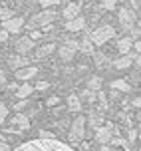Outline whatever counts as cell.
I'll return each mask as SVG.
<instances>
[{
    "instance_id": "obj_1",
    "label": "cell",
    "mask_w": 141,
    "mask_h": 151,
    "mask_svg": "<svg viewBox=\"0 0 141 151\" xmlns=\"http://www.w3.org/2000/svg\"><path fill=\"white\" fill-rule=\"evenodd\" d=\"M14 151H74V147H70L68 143H62L56 137L52 139H30L26 143L18 145Z\"/></svg>"
},
{
    "instance_id": "obj_2",
    "label": "cell",
    "mask_w": 141,
    "mask_h": 151,
    "mask_svg": "<svg viewBox=\"0 0 141 151\" xmlns=\"http://www.w3.org/2000/svg\"><path fill=\"white\" fill-rule=\"evenodd\" d=\"M113 36H115L113 26H109V24H104V26H99L97 30L91 32L89 40H91V44H94V46H104L105 42H107V40H112Z\"/></svg>"
},
{
    "instance_id": "obj_3",
    "label": "cell",
    "mask_w": 141,
    "mask_h": 151,
    "mask_svg": "<svg viewBox=\"0 0 141 151\" xmlns=\"http://www.w3.org/2000/svg\"><path fill=\"white\" fill-rule=\"evenodd\" d=\"M83 135H86V117L83 115H78L72 123V129H70V141L72 143H82Z\"/></svg>"
},
{
    "instance_id": "obj_4",
    "label": "cell",
    "mask_w": 141,
    "mask_h": 151,
    "mask_svg": "<svg viewBox=\"0 0 141 151\" xmlns=\"http://www.w3.org/2000/svg\"><path fill=\"white\" fill-rule=\"evenodd\" d=\"M56 16H58V12L46 8L44 12H38V14H34L30 18V26H32V28H36V26H42V28H44V26H50V24L56 20Z\"/></svg>"
},
{
    "instance_id": "obj_5",
    "label": "cell",
    "mask_w": 141,
    "mask_h": 151,
    "mask_svg": "<svg viewBox=\"0 0 141 151\" xmlns=\"http://www.w3.org/2000/svg\"><path fill=\"white\" fill-rule=\"evenodd\" d=\"M10 125H12V127H6L4 131H10V133H22V131H28L30 119L24 115V113H16L14 117L10 119Z\"/></svg>"
},
{
    "instance_id": "obj_6",
    "label": "cell",
    "mask_w": 141,
    "mask_h": 151,
    "mask_svg": "<svg viewBox=\"0 0 141 151\" xmlns=\"http://www.w3.org/2000/svg\"><path fill=\"white\" fill-rule=\"evenodd\" d=\"M135 22H137V14L129 8H121L119 10V24L125 28V30H131L135 28Z\"/></svg>"
},
{
    "instance_id": "obj_7",
    "label": "cell",
    "mask_w": 141,
    "mask_h": 151,
    "mask_svg": "<svg viewBox=\"0 0 141 151\" xmlns=\"http://www.w3.org/2000/svg\"><path fill=\"white\" fill-rule=\"evenodd\" d=\"M24 26V18L22 16H12L10 20H4L2 22V30L8 32V34H18Z\"/></svg>"
},
{
    "instance_id": "obj_8",
    "label": "cell",
    "mask_w": 141,
    "mask_h": 151,
    "mask_svg": "<svg viewBox=\"0 0 141 151\" xmlns=\"http://www.w3.org/2000/svg\"><path fill=\"white\" fill-rule=\"evenodd\" d=\"M112 133H113V125H112V123H105V125H101V127L96 129V141H97L99 145L109 143Z\"/></svg>"
},
{
    "instance_id": "obj_9",
    "label": "cell",
    "mask_w": 141,
    "mask_h": 151,
    "mask_svg": "<svg viewBox=\"0 0 141 151\" xmlns=\"http://www.w3.org/2000/svg\"><path fill=\"white\" fill-rule=\"evenodd\" d=\"M34 48H36V44H34V40H32L30 36L16 40V52L20 54V56H26V54H30Z\"/></svg>"
},
{
    "instance_id": "obj_10",
    "label": "cell",
    "mask_w": 141,
    "mask_h": 151,
    "mask_svg": "<svg viewBox=\"0 0 141 151\" xmlns=\"http://www.w3.org/2000/svg\"><path fill=\"white\" fill-rule=\"evenodd\" d=\"M38 74V68L36 66H24V68L16 70V80H20V82H28V80H32L34 76Z\"/></svg>"
},
{
    "instance_id": "obj_11",
    "label": "cell",
    "mask_w": 141,
    "mask_h": 151,
    "mask_svg": "<svg viewBox=\"0 0 141 151\" xmlns=\"http://www.w3.org/2000/svg\"><path fill=\"white\" fill-rule=\"evenodd\" d=\"M86 28V18L83 16H76L72 20H68L66 22V30L68 32H80Z\"/></svg>"
},
{
    "instance_id": "obj_12",
    "label": "cell",
    "mask_w": 141,
    "mask_h": 151,
    "mask_svg": "<svg viewBox=\"0 0 141 151\" xmlns=\"http://www.w3.org/2000/svg\"><path fill=\"white\" fill-rule=\"evenodd\" d=\"M24 66H28V58L26 56H8V68L10 70H20V68H24Z\"/></svg>"
},
{
    "instance_id": "obj_13",
    "label": "cell",
    "mask_w": 141,
    "mask_h": 151,
    "mask_svg": "<svg viewBox=\"0 0 141 151\" xmlns=\"http://www.w3.org/2000/svg\"><path fill=\"white\" fill-rule=\"evenodd\" d=\"M80 12H82V4H78V2H70L66 8H64V12H62V16L66 18V20H72V18H76V16H80Z\"/></svg>"
},
{
    "instance_id": "obj_14",
    "label": "cell",
    "mask_w": 141,
    "mask_h": 151,
    "mask_svg": "<svg viewBox=\"0 0 141 151\" xmlns=\"http://www.w3.org/2000/svg\"><path fill=\"white\" fill-rule=\"evenodd\" d=\"M131 48H133V38L131 36H125V38H119L117 40V50H119L121 56H125Z\"/></svg>"
},
{
    "instance_id": "obj_15",
    "label": "cell",
    "mask_w": 141,
    "mask_h": 151,
    "mask_svg": "<svg viewBox=\"0 0 141 151\" xmlns=\"http://www.w3.org/2000/svg\"><path fill=\"white\" fill-rule=\"evenodd\" d=\"M32 91H34V86H30L28 82H24L22 86L16 88V98L18 99H28V96H32Z\"/></svg>"
},
{
    "instance_id": "obj_16",
    "label": "cell",
    "mask_w": 141,
    "mask_h": 151,
    "mask_svg": "<svg viewBox=\"0 0 141 151\" xmlns=\"http://www.w3.org/2000/svg\"><path fill=\"white\" fill-rule=\"evenodd\" d=\"M68 109H70L72 113H80V111H82V101H80V96H76V93L68 96Z\"/></svg>"
},
{
    "instance_id": "obj_17",
    "label": "cell",
    "mask_w": 141,
    "mask_h": 151,
    "mask_svg": "<svg viewBox=\"0 0 141 151\" xmlns=\"http://www.w3.org/2000/svg\"><path fill=\"white\" fill-rule=\"evenodd\" d=\"M74 54H76V50L74 48H70V46H60L58 48V56L62 58L64 62H70V60H74Z\"/></svg>"
},
{
    "instance_id": "obj_18",
    "label": "cell",
    "mask_w": 141,
    "mask_h": 151,
    "mask_svg": "<svg viewBox=\"0 0 141 151\" xmlns=\"http://www.w3.org/2000/svg\"><path fill=\"white\" fill-rule=\"evenodd\" d=\"M56 48H58L56 44H44V46H40V48L36 50V58H38V60H42V58H46V56H50Z\"/></svg>"
},
{
    "instance_id": "obj_19",
    "label": "cell",
    "mask_w": 141,
    "mask_h": 151,
    "mask_svg": "<svg viewBox=\"0 0 141 151\" xmlns=\"http://www.w3.org/2000/svg\"><path fill=\"white\" fill-rule=\"evenodd\" d=\"M131 64H133V58H131V56H127V54H125V56H121V58H117V60L113 62V66H115L117 70H127Z\"/></svg>"
},
{
    "instance_id": "obj_20",
    "label": "cell",
    "mask_w": 141,
    "mask_h": 151,
    "mask_svg": "<svg viewBox=\"0 0 141 151\" xmlns=\"http://www.w3.org/2000/svg\"><path fill=\"white\" fill-rule=\"evenodd\" d=\"M78 50H82V52H86V54H94V44H91L89 36H86L82 42H78Z\"/></svg>"
},
{
    "instance_id": "obj_21",
    "label": "cell",
    "mask_w": 141,
    "mask_h": 151,
    "mask_svg": "<svg viewBox=\"0 0 141 151\" xmlns=\"http://www.w3.org/2000/svg\"><path fill=\"white\" fill-rule=\"evenodd\" d=\"M99 88H101V78H97V76H91L88 80V90L91 91H99Z\"/></svg>"
},
{
    "instance_id": "obj_22",
    "label": "cell",
    "mask_w": 141,
    "mask_h": 151,
    "mask_svg": "<svg viewBox=\"0 0 141 151\" xmlns=\"http://www.w3.org/2000/svg\"><path fill=\"white\" fill-rule=\"evenodd\" d=\"M112 88L113 90H121V91H131V86H129L125 80H113Z\"/></svg>"
},
{
    "instance_id": "obj_23",
    "label": "cell",
    "mask_w": 141,
    "mask_h": 151,
    "mask_svg": "<svg viewBox=\"0 0 141 151\" xmlns=\"http://www.w3.org/2000/svg\"><path fill=\"white\" fill-rule=\"evenodd\" d=\"M83 98L88 99L89 104H94V101H96V91H91V90H88V88H86V90H83V93H82Z\"/></svg>"
},
{
    "instance_id": "obj_24",
    "label": "cell",
    "mask_w": 141,
    "mask_h": 151,
    "mask_svg": "<svg viewBox=\"0 0 141 151\" xmlns=\"http://www.w3.org/2000/svg\"><path fill=\"white\" fill-rule=\"evenodd\" d=\"M12 16H14V12H12V10H8V8L0 10V20H2V22H4V20H10Z\"/></svg>"
},
{
    "instance_id": "obj_25",
    "label": "cell",
    "mask_w": 141,
    "mask_h": 151,
    "mask_svg": "<svg viewBox=\"0 0 141 151\" xmlns=\"http://www.w3.org/2000/svg\"><path fill=\"white\" fill-rule=\"evenodd\" d=\"M38 2H40L42 8H52V6H56V4H60V0H38Z\"/></svg>"
},
{
    "instance_id": "obj_26",
    "label": "cell",
    "mask_w": 141,
    "mask_h": 151,
    "mask_svg": "<svg viewBox=\"0 0 141 151\" xmlns=\"http://www.w3.org/2000/svg\"><path fill=\"white\" fill-rule=\"evenodd\" d=\"M101 6L105 10H113V8L117 6V0H101Z\"/></svg>"
},
{
    "instance_id": "obj_27",
    "label": "cell",
    "mask_w": 141,
    "mask_h": 151,
    "mask_svg": "<svg viewBox=\"0 0 141 151\" xmlns=\"http://www.w3.org/2000/svg\"><path fill=\"white\" fill-rule=\"evenodd\" d=\"M8 107L4 106V104H0V125H2V123H4V119H6V115H8Z\"/></svg>"
},
{
    "instance_id": "obj_28",
    "label": "cell",
    "mask_w": 141,
    "mask_h": 151,
    "mask_svg": "<svg viewBox=\"0 0 141 151\" xmlns=\"http://www.w3.org/2000/svg\"><path fill=\"white\" fill-rule=\"evenodd\" d=\"M58 104H60L58 96H52V98H48V101H46V106H48V107H54V106H58Z\"/></svg>"
},
{
    "instance_id": "obj_29",
    "label": "cell",
    "mask_w": 141,
    "mask_h": 151,
    "mask_svg": "<svg viewBox=\"0 0 141 151\" xmlns=\"http://www.w3.org/2000/svg\"><path fill=\"white\" fill-rule=\"evenodd\" d=\"M0 151H10V145L6 143V139L2 137V133H0Z\"/></svg>"
},
{
    "instance_id": "obj_30",
    "label": "cell",
    "mask_w": 141,
    "mask_h": 151,
    "mask_svg": "<svg viewBox=\"0 0 141 151\" xmlns=\"http://www.w3.org/2000/svg\"><path fill=\"white\" fill-rule=\"evenodd\" d=\"M109 143L112 145H123V147H125V139H121V137H115V139H109Z\"/></svg>"
},
{
    "instance_id": "obj_31",
    "label": "cell",
    "mask_w": 141,
    "mask_h": 151,
    "mask_svg": "<svg viewBox=\"0 0 141 151\" xmlns=\"http://www.w3.org/2000/svg\"><path fill=\"white\" fill-rule=\"evenodd\" d=\"M44 36V32H38V30H34V32H30V38L36 42V40H40V38Z\"/></svg>"
},
{
    "instance_id": "obj_32",
    "label": "cell",
    "mask_w": 141,
    "mask_h": 151,
    "mask_svg": "<svg viewBox=\"0 0 141 151\" xmlns=\"http://www.w3.org/2000/svg\"><path fill=\"white\" fill-rule=\"evenodd\" d=\"M48 88H50V82H38L36 83V90H40V91H42V90H48Z\"/></svg>"
},
{
    "instance_id": "obj_33",
    "label": "cell",
    "mask_w": 141,
    "mask_h": 151,
    "mask_svg": "<svg viewBox=\"0 0 141 151\" xmlns=\"http://www.w3.org/2000/svg\"><path fill=\"white\" fill-rule=\"evenodd\" d=\"M104 62H105L104 54H96V64H97V66H104Z\"/></svg>"
},
{
    "instance_id": "obj_34",
    "label": "cell",
    "mask_w": 141,
    "mask_h": 151,
    "mask_svg": "<svg viewBox=\"0 0 141 151\" xmlns=\"http://www.w3.org/2000/svg\"><path fill=\"white\" fill-rule=\"evenodd\" d=\"M64 44H66V46H70V48H74L76 52H78V40H66Z\"/></svg>"
},
{
    "instance_id": "obj_35",
    "label": "cell",
    "mask_w": 141,
    "mask_h": 151,
    "mask_svg": "<svg viewBox=\"0 0 141 151\" xmlns=\"http://www.w3.org/2000/svg\"><path fill=\"white\" fill-rule=\"evenodd\" d=\"M135 139H137V129H131L129 131V143H133Z\"/></svg>"
},
{
    "instance_id": "obj_36",
    "label": "cell",
    "mask_w": 141,
    "mask_h": 151,
    "mask_svg": "<svg viewBox=\"0 0 141 151\" xmlns=\"http://www.w3.org/2000/svg\"><path fill=\"white\" fill-rule=\"evenodd\" d=\"M131 10H133L135 14L139 12V0H131Z\"/></svg>"
},
{
    "instance_id": "obj_37",
    "label": "cell",
    "mask_w": 141,
    "mask_h": 151,
    "mask_svg": "<svg viewBox=\"0 0 141 151\" xmlns=\"http://www.w3.org/2000/svg\"><path fill=\"white\" fill-rule=\"evenodd\" d=\"M52 133H50V131H40V139H52Z\"/></svg>"
},
{
    "instance_id": "obj_38",
    "label": "cell",
    "mask_w": 141,
    "mask_h": 151,
    "mask_svg": "<svg viewBox=\"0 0 141 151\" xmlns=\"http://www.w3.org/2000/svg\"><path fill=\"white\" fill-rule=\"evenodd\" d=\"M24 107H26V99H22V101H18V104L14 106V109H16V111H20V109H24Z\"/></svg>"
},
{
    "instance_id": "obj_39",
    "label": "cell",
    "mask_w": 141,
    "mask_h": 151,
    "mask_svg": "<svg viewBox=\"0 0 141 151\" xmlns=\"http://www.w3.org/2000/svg\"><path fill=\"white\" fill-rule=\"evenodd\" d=\"M0 86H6V74H4V70H0Z\"/></svg>"
},
{
    "instance_id": "obj_40",
    "label": "cell",
    "mask_w": 141,
    "mask_h": 151,
    "mask_svg": "<svg viewBox=\"0 0 141 151\" xmlns=\"http://www.w3.org/2000/svg\"><path fill=\"white\" fill-rule=\"evenodd\" d=\"M89 125L97 129V125H99V119H97V117H91V119H89Z\"/></svg>"
},
{
    "instance_id": "obj_41",
    "label": "cell",
    "mask_w": 141,
    "mask_h": 151,
    "mask_svg": "<svg viewBox=\"0 0 141 151\" xmlns=\"http://www.w3.org/2000/svg\"><path fill=\"white\" fill-rule=\"evenodd\" d=\"M6 40H8V32L0 30V42H6Z\"/></svg>"
},
{
    "instance_id": "obj_42",
    "label": "cell",
    "mask_w": 141,
    "mask_h": 151,
    "mask_svg": "<svg viewBox=\"0 0 141 151\" xmlns=\"http://www.w3.org/2000/svg\"><path fill=\"white\" fill-rule=\"evenodd\" d=\"M16 88H18V83H14V82L8 83V90H14V91H16Z\"/></svg>"
},
{
    "instance_id": "obj_43",
    "label": "cell",
    "mask_w": 141,
    "mask_h": 151,
    "mask_svg": "<svg viewBox=\"0 0 141 151\" xmlns=\"http://www.w3.org/2000/svg\"><path fill=\"white\" fill-rule=\"evenodd\" d=\"M99 151H112V147H109V145L105 143V145H101V149H99Z\"/></svg>"
},
{
    "instance_id": "obj_44",
    "label": "cell",
    "mask_w": 141,
    "mask_h": 151,
    "mask_svg": "<svg viewBox=\"0 0 141 151\" xmlns=\"http://www.w3.org/2000/svg\"><path fill=\"white\" fill-rule=\"evenodd\" d=\"M78 4H83V0H78Z\"/></svg>"
},
{
    "instance_id": "obj_45",
    "label": "cell",
    "mask_w": 141,
    "mask_h": 151,
    "mask_svg": "<svg viewBox=\"0 0 141 151\" xmlns=\"http://www.w3.org/2000/svg\"><path fill=\"white\" fill-rule=\"evenodd\" d=\"M60 2H66V0H60Z\"/></svg>"
},
{
    "instance_id": "obj_46",
    "label": "cell",
    "mask_w": 141,
    "mask_h": 151,
    "mask_svg": "<svg viewBox=\"0 0 141 151\" xmlns=\"http://www.w3.org/2000/svg\"><path fill=\"white\" fill-rule=\"evenodd\" d=\"M133 151H139V149H133Z\"/></svg>"
}]
</instances>
